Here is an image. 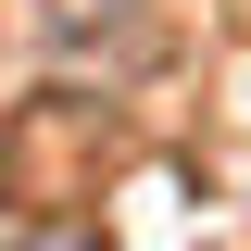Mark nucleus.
Here are the masks:
<instances>
[]
</instances>
